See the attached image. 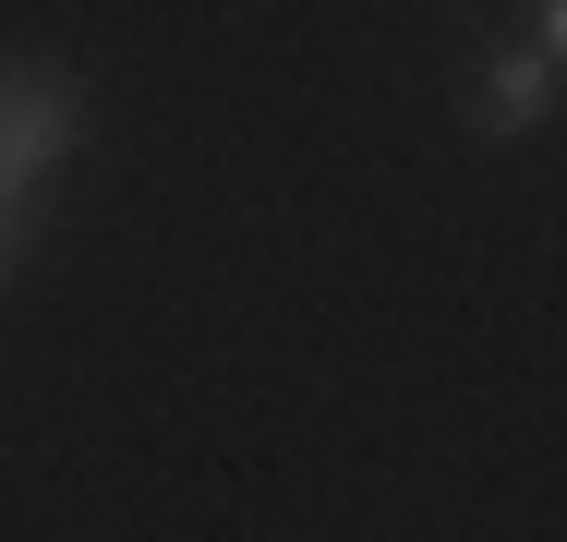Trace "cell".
<instances>
[{"label":"cell","instance_id":"6da1fadb","mask_svg":"<svg viewBox=\"0 0 567 542\" xmlns=\"http://www.w3.org/2000/svg\"><path fill=\"white\" fill-rule=\"evenodd\" d=\"M556 73L567 49L532 24V37H507V49H483L471 61V85H458V121H471V145H532L544 121H556Z\"/></svg>","mask_w":567,"mask_h":542},{"label":"cell","instance_id":"7a4b0ae2","mask_svg":"<svg viewBox=\"0 0 567 542\" xmlns=\"http://www.w3.org/2000/svg\"><path fill=\"white\" fill-rule=\"evenodd\" d=\"M73 133H85V108L61 73H0V206L24 217V194L73 157Z\"/></svg>","mask_w":567,"mask_h":542},{"label":"cell","instance_id":"3957f363","mask_svg":"<svg viewBox=\"0 0 567 542\" xmlns=\"http://www.w3.org/2000/svg\"><path fill=\"white\" fill-rule=\"evenodd\" d=\"M12 265H24V217L0 206V290H12Z\"/></svg>","mask_w":567,"mask_h":542}]
</instances>
